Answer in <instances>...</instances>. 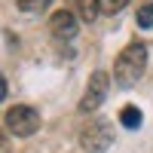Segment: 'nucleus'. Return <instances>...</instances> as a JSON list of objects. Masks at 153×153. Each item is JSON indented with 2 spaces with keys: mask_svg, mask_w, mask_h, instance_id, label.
<instances>
[{
  "mask_svg": "<svg viewBox=\"0 0 153 153\" xmlns=\"http://www.w3.org/2000/svg\"><path fill=\"white\" fill-rule=\"evenodd\" d=\"M144 68H147V46L129 43L117 55V61H113V80H117L120 89H129V86H135L138 80H141Z\"/></svg>",
  "mask_w": 153,
  "mask_h": 153,
  "instance_id": "obj_1",
  "label": "nucleus"
},
{
  "mask_svg": "<svg viewBox=\"0 0 153 153\" xmlns=\"http://www.w3.org/2000/svg\"><path fill=\"white\" fill-rule=\"evenodd\" d=\"M6 132L16 135V138H28L34 135L37 129H40V113H37L34 107H25V104H16L6 110Z\"/></svg>",
  "mask_w": 153,
  "mask_h": 153,
  "instance_id": "obj_2",
  "label": "nucleus"
},
{
  "mask_svg": "<svg viewBox=\"0 0 153 153\" xmlns=\"http://www.w3.org/2000/svg\"><path fill=\"white\" fill-rule=\"evenodd\" d=\"M80 144L89 150V153H104L110 144H113V126L110 120H95V123H89L83 135H80Z\"/></svg>",
  "mask_w": 153,
  "mask_h": 153,
  "instance_id": "obj_3",
  "label": "nucleus"
},
{
  "mask_svg": "<svg viewBox=\"0 0 153 153\" xmlns=\"http://www.w3.org/2000/svg\"><path fill=\"white\" fill-rule=\"evenodd\" d=\"M107 86H110L107 74H104V71H95L92 76H89V86H86V95H83V101H80V110H83V113H92L95 107H101V104H104V98H107Z\"/></svg>",
  "mask_w": 153,
  "mask_h": 153,
  "instance_id": "obj_4",
  "label": "nucleus"
},
{
  "mask_svg": "<svg viewBox=\"0 0 153 153\" xmlns=\"http://www.w3.org/2000/svg\"><path fill=\"white\" fill-rule=\"evenodd\" d=\"M49 31H52L58 40H71V37H76V16H74L71 9L52 12V19H49Z\"/></svg>",
  "mask_w": 153,
  "mask_h": 153,
  "instance_id": "obj_5",
  "label": "nucleus"
},
{
  "mask_svg": "<svg viewBox=\"0 0 153 153\" xmlns=\"http://www.w3.org/2000/svg\"><path fill=\"white\" fill-rule=\"evenodd\" d=\"M74 9H76V16H80L83 22H95L101 3H98V0H74Z\"/></svg>",
  "mask_w": 153,
  "mask_h": 153,
  "instance_id": "obj_6",
  "label": "nucleus"
},
{
  "mask_svg": "<svg viewBox=\"0 0 153 153\" xmlns=\"http://www.w3.org/2000/svg\"><path fill=\"white\" fill-rule=\"evenodd\" d=\"M120 123L126 126V129H138V126H141V110H138L135 104L123 107V110H120Z\"/></svg>",
  "mask_w": 153,
  "mask_h": 153,
  "instance_id": "obj_7",
  "label": "nucleus"
},
{
  "mask_svg": "<svg viewBox=\"0 0 153 153\" xmlns=\"http://www.w3.org/2000/svg\"><path fill=\"white\" fill-rule=\"evenodd\" d=\"M138 25H141V28H153V3L138 9Z\"/></svg>",
  "mask_w": 153,
  "mask_h": 153,
  "instance_id": "obj_8",
  "label": "nucleus"
},
{
  "mask_svg": "<svg viewBox=\"0 0 153 153\" xmlns=\"http://www.w3.org/2000/svg\"><path fill=\"white\" fill-rule=\"evenodd\" d=\"M19 6H22L25 12H40V9L49 6V0H19Z\"/></svg>",
  "mask_w": 153,
  "mask_h": 153,
  "instance_id": "obj_9",
  "label": "nucleus"
},
{
  "mask_svg": "<svg viewBox=\"0 0 153 153\" xmlns=\"http://www.w3.org/2000/svg\"><path fill=\"white\" fill-rule=\"evenodd\" d=\"M129 0H107V9H123Z\"/></svg>",
  "mask_w": 153,
  "mask_h": 153,
  "instance_id": "obj_10",
  "label": "nucleus"
},
{
  "mask_svg": "<svg viewBox=\"0 0 153 153\" xmlns=\"http://www.w3.org/2000/svg\"><path fill=\"white\" fill-rule=\"evenodd\" d=\"M6 98V80H3V74H0V101Z\"/></svg>",
  "mask_w": 153,
  "mask_h": 153,
  "instance_id": "obj_11",
  "label": "nucleus"
},
{
  "mask_svg": "<svg viewBox=\"0 0 153 153\" xmlns=\"http://www.w3.org/2000/svg\"><path fill=\"white\" fill-rule=\"evenodd\" d=\"M0 153H9V147H6V138H3V132H0Z\"/></svg>",
  "mask_w": 153,
  "mask_h": 153,
  "instance_id": "obj_12",
  "label": "nucleus"
}]
</instances>
